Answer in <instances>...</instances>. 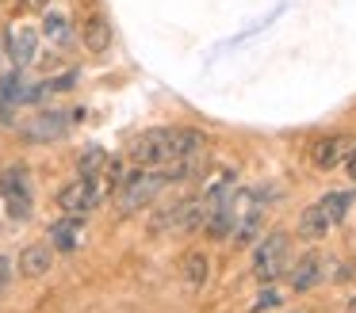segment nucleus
Wrapping results in <instances>:
<instances>
[{"mask_svg":"<svg viewBox=\"0 0 356 313\" xmlns=\"http://www.w3.org/2000/svg\"><path fill=\"white\" fill-rule=\"evenodd\" d=\"M104 164H108V153H104L100 145H88V149L81 153V160H77V172L85 176V180H96V176L104 172Z\"/></svg>","mask_w":356,"mask_h":313,"instance_id":"6ab92c4d","label":"nucleus"},{"mask_svg":"<svg viewBox=\"0 0 356 313\" xmlns=\"http://www.w3.org/2000/svg\"><path fill=\"white\" fill-rule=\"evenodd\" d=\"M353 149H356V137L337 134V137H322L310 157H314L318 168H337V164H345V160H348V153H353Z\"/></svg>","mask_w":356,"mask_h":313,"instance_id":"1a4fd4ad","label":"nucleus"},{"mask_svg":"<svg viewBox=\"0 0 356 313\" xmlns=\"http://www.w3.org/2000/svg\"><path fill=\"white\" fill-rule=\"evenodd\" d=\"M127 153H131V160L138 168H161L169 160L207 153V134L195 126H157V130H146V134L134 137Z\"/></svg>","mask_w":356,"mask_h":313,"instance_id":"f257e3e1","label":"nucleus"},{"mask_svg":"<svg viewBox=\"0 0 356 313\" xmlns=\"http://www.w3.org/2000/svg\"><path fill=\"white\" fill-rule=\"evenodd\" d=\"M81 38H85V50L104 53V50L111 46V23L104 19V15H88V19H85V31H81Z\"/></svg>","mask_w":356,"mask_h":313,"instance_id":"4468645a","label":"nucleus"},{"mask_svg":"<svg viewBox=\"0 0 356 313\" xmlns=\"http://www.w3.org/2000/svg\"><path fill=\"white\" fill-rule=\"evenodd\" d=\"M287 275H291V287L299 290V294H302V290H314L318 282L325 279V260L310 252V256L295 260V267H291V271H287Z\"/></svg>","mask_w":356,"mask_h":313,"instance_id":"9d476101","label":"nucleus"},{"mask_svg":"<svg viewBox=\"0 0 356 313\" xmlns=\"http://www.w3.org/2000/svg\"><path fill=\"white\" fill-rule=\"evenodd\" d=\"M353 310H356V298H353Z\"/></svg>","mask_w":356,"mask_h":313,"instance_id":"5701e85b","label":"nucleus"},{"mask_svg":"<svg viewBox=\"0 0 356 313\" xmlns=\"http://www.w3.org/2000/svg\"><path fill=\"white\" fill-rule=\"evenodd\" d=\"M77 244H81V218L65 214L62 221H54V226H50V248H58V252H73Z\"/></svg>","mask_w":356,"mask_h":313,"instance_id":"f8f14e48","label":"nucleus"},{"mask_svg":"<svg viewBox=\"0 0 356 313\" xmlns=\"http://www.w3.org/2000/svg\"><path fill=\"white\" fill-rule=\"evenodd\" d=\"M180 271H184L188 290H203V282H207V275H211V260H207V252H188L184 264H180Z\"/></svg>","mask_w":356,"mask_h":313,"instance_id":"dca6fc26","label":"nucleus"},{"mask_svg":"<svg viewBox=\"0 0 356 313\" xmlns=\"http://www.w3.org/2000/svg\"><path fill=\"white\" fill-rule=\"evenodd\" d=\"M4 42H8V58L16 69H27L39 58V31L35 27H12L8 35H4Z\"/></svg>","mask_w":356,"mask_h":313,"instance_id":"6e6552de","label":"nucleus"},{"mask_svg":"<svg viewBox=\"0 0 356 313\" xmlns=\"http://www.w3.org/2000/svg\"><path fill=\"white\" fill-rule=\"evenodd\" d=\"M261 233H264V206H257V210H249L245 218L234 226V244L238 248H245V244H253V241H261Z\"/></svg>","mask_w":356,"mask_h":313,"instance_id":"2eb2a0df","label":"nucleus"},{"mask_svg":"<svg viewBox=\"0 0 356 313\" xmlns=\"http://www.w3.org/2000/svg\"><path fill=\"white\" fill-rule=\"evenodd\" d=\"M280 298H284L280 290H264V294L257 298V310H268V305H280Z\"/></svg>","mask_w":356,"mask_h":313,"instance_id":"412c9836","label":"nucleus"},{"mask_svg":"<svg viewBox=\"0 0 356 313\" xmlns=\"http://www.w3.org/2000/svg\"><path fill=\"white\" fill-rule=\"evenodd\" d=\"M165 191V180L157 168H134V172H127V180L119 183V214H134L142 210V206H149L157 195Z\"/></svg>","mask_w":356,"mask_h":313,"instance_id":"f03ea898","label":"nucleus"},{"mask_svg":"<svg viewBox=\"0 0 356 313\" xmlns=\"http://www.w3.org/2000/svg\"><path fill=\"white\" fill-rule=\"evenodd\" d=\"M81 119V115H62V111H39L31 122L24 126V137L27 142H54L70 130V122Z\"/></svg>","mask_w":356,"mask_h":313,"instance_id":"0eeeda50","label":"nucleus"},{"mask_svg":"<svg viewBox=\"0 0 356 313\" xmlns=\"http://www.w3.org/2000/svg\"><path fill=\"white\" fill-rule=\"evenodd\" d=\"M42 35L54 46H70L73 42V19L65 12H47L42 15Z\"/></svg>","mask_w":356,"mask_h":313,"instance_id":"f3484780","label":"nucleus"},{"mask_svg":"<svg viewBox=\"0 0 356 313\" xmlns=\"http://www.w3.org/2000/svg\"><path fill=\"white\" fill-rule=\"evenodd\" d=\"M287 267V233H261V244H257L253 256V275L257 279H276Z\"/></svg>","mask_w":356,"mask_h":313,"instance_id":"39448f33","label":"nucleus"},{"mask_svg":"<svg viewBox=\"0 0 356 313\" xmlns=\"http://www.w3.org/2000/svg\"><path fill=\"white\" fill-rule=\"evenodd\" d=\"M353 203H356V195L353 191H330L325 198H318V206L325 210V218L337 226V221H345V214L353 210Z\"/></svg>","mask_w":356,"mask_h":313,"instance_id":"a211bd4d","label":"nucleus"},{"mask_svg":"<svg viewBox=\"0 0 356 313\" xmlns=\"http://www.w3.org/2000/svg\"><path fill=\"white\" fill-rule=\"evenodd\" d=\"M330 229H333V221L325 218V210L318 203L302 210V218H299V237H302V241H322Z\"/></svg>","mask_w":356,"mask_h":313,"instance_id":"ddd939ff","label":"nucleus"},{"mask_svg":"<svg viewBox=\"0 0 356 313\" xmlns=\"http://www.w3.org/2000/svg\"><path fill=\"white\" fill-rule=\"evenodd\" d=\"M108 198V191H104L100 176L96 180H85V176H77L73 183H65L62 191H58V206H62V214H73V218H85V214H92L96 206Z\"/></svg>","mask_w":356,"mask_h":313,"instance_id":"20e7f679","label":"nucleus"},{"mask_svg":"<svg viewBox=\"0 0 356 313\" xmlns=\"http://www.w3.org/2000/svg\"><path fill=\"white\" fill-rule=\"evenodd\" d=\"M345 172H348V180H353V183H356V149H353V153H348V160H345Z\"/></svg>","mask_w":356,"mask_h":313,"instance_id":"4be33fe9","label":"nucleus"},{"mask_svg":"<svg viewBox=\"0 0 356 313\" xmlns=\"http://www.w3.org/2000/svg\"><path fill=\"white\" fill-rule=\"evenodd\" d=\"M8 287H12V260L0 256V298L8 294Z\"/></svg>","mask_w":356,"mask_h":313,"instance_id":"aec40b11","label":"nucleus"},{"mask_svg":"<svg viewBox=\"0 0 356 313\" xmlns=\"http://www.w3.org/2000/svg\"><path fill=\"white\" fill-rule=\"evenodd\" d=\"M203 226V210H200V195L177 198V203L161 206L149 218V233H192Z\"/></svg>","mask_w":356,"mask_h":313,"instance_id":"7ed1b4c3","label":"nucleus"},{"mask_svg":"<svg viewBox=\"0 0 356 313\" xmlns=\"http://www.w3.org/2000/svg\"><path fill=\"white\" fill-rule=\"evenodd\" d=\"M50 264H54V252H50V244H27V248L19 252V275H27V279H39V275H47Z\"/></svg>","mask_w":356,"mask_h":313,"instance_id":"9b49d317","label":"nucleus"},{"mask_svg":"<svg viewBox=\"0 0 356 313\" xmlns=\"http://www.w3.org/2000/svg\"><path fill=\"white\" fill-rule=\"evenodd\" d=\"M0 191H4V198H8L12 218H27V214H31V183H27V168L24 164L8 168V172L0 176Z\"/></svg>","mask_w":356,"mask_h":313,"instance_id":"423d86ee","label":"nucleus"}]
</instances>
